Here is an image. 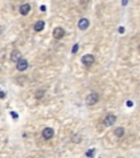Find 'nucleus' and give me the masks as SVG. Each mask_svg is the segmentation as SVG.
<instances>
[{
    "instance_id": "22",
    "label": "nucleus",
    "mask_w": 140,
    "mask_h": 158,
    "mask_svg": "<svg viewBox=\"0 0 140 158\" xmlns=\"http://www.w3.org/2000/svg\"><path fill=\"white\" fill-rule=\"evenodd\" d=\"M2 32V27H0V33Z\"/></svg>"
},
{
    "instance_id": "12",
    "label": "nucleus",
    "mask_w": 140,
    "mask_h": 158,
    "mask_svg": "<svg viewBox=\"0 0 140 158\" xmlns=\"http://www.w3.org/2000/svg\"><path fill=\"white\" fill-rule=\"evenodd\" d=\"M44 93H45V91H44V90H38V91H36L35 97H36L37 99H41V98H43V97H44Z\"/></svg>"
},
{
    "instance_id": "18",
    "label": "nucleus",
    "mask_w": 140,
    "mask_h": 158,
    "mask_svg": "<svg viewBox=\"0 0 140 158\" xmlns=\"http://www.w3.org/2000/svg\"><path fill=\"white\" fill-rule=\"evenodd\" d=\"M11 115H12V117H14V119H17L18 117V114L15 112H11Z\"/></svg>"
},
{
    "instance_id": "16",
    "label": "nucleus",
    "mask_w": 140,
    "mask_h": 158,
    "mask_svg": "<svg viewBox=\"0 0 140 158\" xmlns=\"http://www.w3.org/2000/svg\"><path fill=\"white\" fill-rule=\"evenodd\" d=\"M5 97H6V93H5V92H3V91L0 90V99H3Z\"/></svg>"
},
{
    "instance_id": "3",
    "label": "nucleus",
    "mask_w": 140,
    "mask_h": 158,
    "mask_svg": "<svg viewBox=\"0 0 140 158\" xmlns=\"http://www.w3.org/2000/svg\"><path fill=\"white\" fill-rule=\"evenodd\" d=\"M115 122H116V117L114 114H109L107 117L104 119V124L106 126H112Z\"/></svg>"
},
{
    "instance_id": "9",
    "label": "nucleus",
    "mask_w": 140,
    "mask_h": 158,
    "mask_svg": "<svg viewBox=\"0 0 140 158\" xmlns=\"http://www.w3.org/2000/svg\"><path fill=\"white\" fill-rule=\"evenodd\" d=\"M30 10H31V6L29 5V4H24L20 7V13L22 14V15H26L29 12H30Z\"/></svg>"
},
{
    "instance_id": "19",
    "label": "nucleus",
    "mask_w": 140,
    "mask_h": 158,
    "mask_svg": "<svg viewBox=\"0 0 140 158\" xmlns=\"http://www.w3.org/2000/svg\"><path fill=\"white\" fill-rule=\"evenodd\" d=\"M118 31H119V33H124V32H125V29H124V27H119Z\"/></svg>"
},
{
    "instance_id": "13",
    "label": "nucleus",
    "mask_w": 140,
    "mask_h": 158,
    "mask_svg": "<svg viewBox=\"0 0 140 158\" xmlns=\"http://www.w3.org/2000/svg\"><path fill=\"white\" fill-rule=\"evenodd\" d=\"M93 153H94V148H91L89 152H86V157L92 158V156H93Z\"/></svg>"
},
{
    "instance_id": "1",
    "label": "nucleus",
    "mask_w": 140,
    "mask_h": 158,
    "mask_svg": "<svg viewBox=\"0 0 140 158\" xmlns=\"http://www.w3.org/2000/svg\"><path fill=\"white\" fill-rule=\"evenodd\" d=\"M81 62L83 63V65H84V66H86V67H90L91 65H93V63L95 62L94 56H93V55H91V54H86V55H84V56L82 57Z\"/></svg>"
},
{
    "instance_id": "4",
    "label": "nucleus",
    "mask_w": 140,
    "mask_h": 158,
    "mask_svg": "<svg viewBox=\"0 0 140 158\" xmlns=\"http://www.w3.org/2000/svg\"><path fill=\"white\" fill-rule=\"evenodd\" d=\"M42 135L45 140H50L54 136V130L50 127H46V129H44V131L42 132Z\"/></svg>"
},
{
    "instance_id": "11",
    "label": "nucleus",
    "mask_w": 140,
    "mask_h": 158,
    "mask_svg": "<svg viewBox=\"0 0 140 158\" xmlns=\"http://www.w3.org/2000/svg\"><path fill=\"white\" fill-rule=\"evenodd\" d=\"M114 133H115V135L117 136V137H123L124 134H125V130H124L123 127H117Z\"/></svg>"
},
{
    "instance_id": "7",
    "label": "nucleus",
    "mask_w": 140,
    "mask_h": 158,
    "mask_svg": "<svg viewBox=\"0 0 140 158\" xmlns=\"http://www.w3.org/2000/svg\"><path fill=\"white\" fill-rule=\"evenodd\" d=\"M89 20L86 18H82L79 20V22H78V27L80 29V30H86L88 27H89Z\"/></svg>"
},
{
    "instance_id": "20",
    "label": "nucleus",
    "mask_w": 140,
    "mask_h": 158,
    "mask_svg": "<svg viewBox=\"0 0 140 158\" xmlns=\"http://www.w3.org/2000/svg\"><path fill=\"white\" fill-rule=\"evenodd\" d=\"M127 105L128 107H132V102L131 101H127Z\"/></svg>"
},
{
    "instance_id": "6",
    "label": "nucleus",
    "mask_w": 140,
    "mask_h": 158,
    "mask_svg": "<svg viewBox=\"0 0 140 158\" xmlns=\"http://www.w3.org/2000/svg\"><path fill=\"white\" fill-rule=\"evenodd\" d=\"M27 66H29V64H27V62L25 60V59H20L18 63H17V69L18 70H20V72H23V70H25L27 68Z\"/></svg>"
},
{
    "instance_id": "2",
    "label": "nucleus",
    "mask_w": 140,
    "mask_h": 158,
    "mask_svg": "<svg viewBox=\"0 0 140 158\" xmlns=\"http://www.w3.org/2000/svg\"><path fill=\"white\" fill-rule=\"evenodd\" d=\"M98 101H99V95L92 92V93H90V95L86 97V103L88 104V105H93V104H95Z\"/></svg>"
},
{
    "instance_id": "23",
    "label": "nucleus",
    "mask_w": 140,
    "mask_h": 158,
    "mask_svg": "<svg viewBox=\"0 0 140 158\" xmlns=\"http://www.w3.org/2000/svg\"><path fill=\"white\" fill-rule=\"evenodd\" d=\"M139 52H140V46H139Z\"/></svg>"
},
{
    "instance_id": "21",
    "label": "nucleus",
    "mask_w": 140,
    "mask_h": 158,
    "mask_svg": "<svg viewBox=\"0 0 140 158\" xmlns=\"http://www.w3.org/2000/svg\"><path fill=\"white\" fill-rule=\"evenodd\" d=\"M41 10H42V11H45V10H46L45 6H42V7H41Z\"/></svg>"
},
{
    "instance_id": "17",
    "label": "nucleus",
    "mask_w": 140,
    "mask_h": 158,
    "mask_svg": "<svg viewBox=\"0 0 140 158\" xmlns=\"http://www.w3.org/2000/svg\"><path fill=\"white\" fill-rule=\"evenodd\" d=\"M128 1H129V0H122V5L123 6H127Z\"/></svg>"
},
{
    "instance_id": "10",
    "label": "nucleus",
    "mask_w": 140,
    "mask_h": 158,
    "mask_svg": "<svg viewBox=\"0 0 140 158\" xmlns=\"http://www.w3.org/2000/svg\"><path fill=\"white\" fill-rule=\"evenodd\" d=\"M45 27V22L44 21H37L35 24H34V30L36 32H41Z\"/></svg>"
},
{
    "instance_id": "8",
    "label": "nucleus",
    "mask_w": 140,
    "mask_h": 158,
    "mask_svg": "<svg viewBox=\"0 0 140 158\" xmlns=\"http://www.w3.org/2000/svg\"><path fill=\"white\" fill-rule=\"evenodd\" d=\"M21 57H22V55H21V53H20L18 50L12 51V53H11V60H12V62L18 63L19 60L21 59Z\"/></svg>"
},
{
    "instance_id": "14",
    "label": "nucleus",
    "mask_w": 140,
    "mask_h": 158,
    "mask_svg": "<svg viewBox=\"0 0 140 158\" xmlns=\"http://www.w3.org/2000/svg\"><path fill=\"white\" fill-rule=\"evenodd\" d=\"M78 50H79V44H75L72 47V53L75 54V53H77Z\"/></svg>"
},
{
    "instance_id": "5",
    "label": "nucleus",
    "mask_w": 140,
    "mask_h": 158,
    "mask_svg": "<svg viewBox=\"0 0 140 158\" xmlns=\"http://www.w3.org/2000/svg\"><path fill=\"white\" fill-rule=\"evenodd\" d=\"M65 35V30H63V27H56L53 32V36H54L56 40H60L63 36Z\"/></svg>"
},
{
    "instance_id": "15",
    "label": "nucleus",
    "mask_w": 140,
    "mask_h": 158,
    "mask_svg": "<svg viewBox=\"0 0 140 158\" xmlns=\"http://www.w3.org/2000/svg\"><path fill=\"white\" fill-rule=\"evenodd\" d=\"M89 2H90V0H81V5L83 6V7H86Z\"/></svg>"
}]
</instances>
